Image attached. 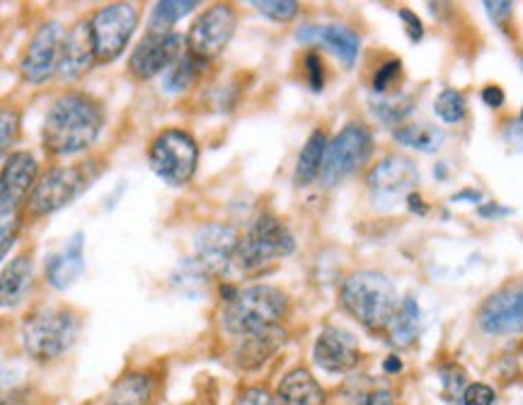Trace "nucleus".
<instances>
[{
	"mask_svg": "<svg viewBox=\"0 0 523 405\" xmlns=\"http://www.w3.org/2000/svg\"><path fill=\"white\" fill-rule=\"evenodd\" d=\"M85 270V236L76 233L73 238H68V243L63 245L59 253H54L47 260V282L49 287H54L56 292L71 287L76 279L83 275Z\"/></svg>",
	"mask_w": 523,
	"mask_h": 405,
	"instance_id": "obj_21",
	"label": "nucleus"
},
{
	"mask_svg": "<svg viewBox=\"0 0 523 405\" xmlns=\"http://www.w3.org/2000/svg\"><path fill=\"white\" fill-rule=\"evenodd\" d=\"M327 146H330V136H327L323 129H315L313 134L308 136L306 146L301 148V156H298L296 170H293V182H296V187H308L320 178Z\"/></svg>",
	"mask_w": 523,
	"mask_h": 405,
	"instance_id": "obj_25",
	"label": "nucleus"
},
{
	"mask_svg": "<svg viewBox=\"0 0 523 405\" xmlns=\"http://www.w3.org/2000/svg\"><path fill=\"white\" fill-rule=\"evenodd\" d=\"M422 333V308H419L415 296H405V299L398 304V311H395L393 321L388 323V342L398 350H405V347H412Z\"/></svg>",
	"mask_w": 523,
	"mask_h": 405,
	"instance_id": "obj_24",
	"label": "nucleus"
},
{
	"mask_svg": "<svg viewBox=\"0 0 523 405\" xmlns=\"http://www.w3.org/2000/svg\"><path fill=\"white\" fill-rule=\"evenodd\" d=\"M296 39L306 44H323L342 61L344 68H352L359 59L361 37L347 25H306L296 32Z\"/></svg>",
	"mask_w": 523,
	"mask_h": 405,
	"instance_id": "obj_19",
	"label": "nucleus"
},
{
	"mask_svg": "<svg viewBox=\"0 0 523 405\" xmlns=\"http://www.w3.org/2000/svg\"><path fill=\"white\" fill-rule=\"evenodd\" d=\"M369 107H371V112L381 119V122L400 127V124L410 117L412 100L405 98V95H400V93L373 95V98L369 100Z\"/></svg>",
	"mask_w": 523,
	"mask_h": 405,
	"instance_id": "obj_29",
	"label": "nucleus"
},
{
	"mask_svg": "<svg viewBox=\"0 0 523 405\" xmlns=\"http://www.w3.org/2000/svg\"><path fill=\"white\" fill-rule=\"evenodd\" d=\"M34 284V262L27 253L15 255L0 272V308H15L27 299Z\"/></svg>",
	"mask_w": 523,
	"mask_h": 405,
	"instance_id": "obj_23",
	"label": "nucleus"
},
{
	"mask_svg": "<svg viewBox=\"0 0 523 405\" xmlns=\"http://www.w3.org/2000/svg\"><path fill=\"white\" fill-rule=\"evenodd\" d=\"M233 405H281L274 393H269L264 386H247L238 393Z\"/></svg>",
	"mask_w": 523,
	"mask_h": 405,
	"instance_id": "obj_36",
	"label": "nucleus"
},
{
	"mask_svg": "<svg viewBox=\"0 0 523 405\" xmlns=\"http://www.w3.org/2000/svg\"><path fill=\"white\" fill-rule=\"evenodd\" d=\"M339 304L371 333H385L398 311V292L393 282L376 270L352 272L339 287Z\"/></svg>",
	"mask_w": 523,
	"mask_h": 405,
	"instance_id": "obj_2",
	"label": "nucleus"
},
{
	"mask_svg": "<svg viewBox=\"0 0 523 405\" xmlns=\"http://www.w3.org/2000/svg\"><path fill=\"white\" fill-rule=\"evenodd\" d=\"M405 202H407V209H410V211H415V214H419V216H422V214H427V207H424L422 197H419L417 192H412V195L407 197Z\"/></svg>",
	"mask_w": 523,
	"mask_h": 405,
	"instance_id": "obj_44",
	"label": "nucleus"
},
{
	"mask_svg": "<svg viewBox=\"0 0 523 405\" xmlns=\"http://www.w3.org/2000/svg\"><path fill=\"white\" fill-rule=\"evenodd\" d=\"M373 148H376L373 146V134L366 124H347L327 146L320 182L325 187H335L342 180L352 178L371 161Z\"/></svg>",
	"mask_w": 523,
	"mask_h": 405,
	"instance_id": "obj_10",
	"label": "nucleus"
},
{
	"mask_svg": "<svg viewBox=\"0 0 523 405\" xmlns=\"http://www.w3.org/2000/svg\"><path fill=\"white\" fill-rule=\"evenodd\" d=\"M155 396V379L146 372H129L119 376L107 393V405H151Z\"/></svg>",
	"mask_w": 523,
	"mask_h": 405,
	"instance_id": "obj_26",
	"label": "nucleus"
},
{
	"mask_svg": "<svg viewBox=\"0 0 523 405\" xmlns=\"http://www.w3.org/2000/svg\"><path fill=\"white\" fill-rule=\"evenodd\" d=\"M80 335V316L66 306H44L22 321V347L34 362H51L66 355Z\"/></svg>",
	"mask_w": 523,
	"mask_h": 405,
	"instance_id": "obj_5",
	"label": "nucleus"
},
{
	"mask_svg": "<svg viewBox=\"0 0 523 405\" xmlns=\"http://www.w3.org/2000/svg\"><path fill=\"white\" fill-rule=\"evenodd\" d=\"M102 168H97L93 161L76 163V165H59L51 168L34 185L30 199H27V211L37 219L56 214L63 207L83 195L93 182L100 178Z\"/></svg>",
	"mask_w": 523,
	"mask_h": 405,
	"instance_id": "obj_6",
	"label": "nucleus"
},
{
	"mask_svg": "<svg viewBox=\"0 0 523 405\" xmlns=\"http://www.w3.org/2000/svg\"><path fill=\"white\" fill-rule=\"evenodd\" d=\"M359 405H398V403H395L393 393L390 391H376L371 393V396H366Z\"/></svg>",
	"mask_w": 523,
	"mask_h": 405,
	"instance_id": "obj_42",
	"label": "nucleus"
},
{
	"mask_svg": "<svg viewBox=\"0 0 523 405\" xmlns=\"http://www.w3.org/2000/svg\"><path fill=\"white\" fill-rule=\"evenodd\" d=\"M240 236L228 224L204 226L194 238V265L204 275H223L235 260Z\"/></svg>",
	"mask_w": 523,
	"mask_h": 405,
	"instance_id": "obj_16",
	"label": "nucleus"
},
{
	"mask_svg": "<svg viewBox=\"0 0 523 405\" xmlns=\"http://www.w3.org/2000/svg\"><path fill=\"white\" fill-rule=\"evenodd\" d=\"M419 182V170L410 158L388 156L371 168L366 187L378 207L390 209L398 202H405L415 192Z\"/></svg>",
	"mask_w": 523,
	"mask_h": 405,
	"instance_id": "obj_12",
	"label": "nucleus"
},
{
	"mask_svg": "<svg viewBox=\"0 0 523 405\" xmlns=\"http://www.w3.org/2000/svg\"><path fill=\"white\" fill-rule=\"evenodd\" d=\"M296 250V238L284 221L274 214L257 216L250 231L240 238L235 250V262L243 272H262L281 258H289Z\"/></svg>",
	"mask_w": 523,
	"mask_h": 405,
	"instance_id": "obj_7",
	"label": "nucleus"
},
{
	"mask_svg": "<svg viewBox=\"0 0 523 405\" xmlns=\"http://www.w3.org/2000/svg\"><path fill=\"white\" fill-rule=\"evenodd\" d=\"M441 379H444L448 396H451V398H458V401H461V398H463V391H465V386H468V379H465L463 369H458V367H448V372H444V376H441ZM448 396H446V398H448Z\"/></svg>",
	"mask_w": 523,
	"mask_h": 405,
	"instance_id": "obj_38",
	"label": "nucleus"
},
{
	"mask_svg": "<svg viewBox=\"0 0 523 405\" xmlns=\"http://www.w3.org/2000/svg\"><path fill=\"white\" fill-rule=\"evenodd\" d=\"M383 369H385V372H388V374H398L400 372V369H402V364H400V359L398 357H388V359H385V364H383Z\"/></svg>",
	"mask_w": 523,
	"mask_h": 405,
	"instance_id": "obj_46",
	"label": "nucleus"
},
{
	"mask_svg": "<svg viewBox=\"0 0 523 405\" xmlns=\"http://www.w3.org/2000/svg\"><path fill=\"white\" fill-rule=\"evenodd\" d=\"M277 401L281 405H325L327 393L306 367H296L281 376Z\"/></svg>",
	"mask_w": 523,
	"mask_h": 405,
	"instance_id": "obj_22",
	"label": "nucleus"
},
{
	"mask_svg": "<svg viewBox=\"0 0 523 405\" xmlns=\"http://www.w3.org/2000/svg\"><path fill=\"white\" fill-rule=\"evenodd\" d=\"M434 112L439 114V119L444 124H461L468 114V105L461 90L456 88H444L439 93V98L434 100Z\"/></svg>",
	"mask_w": 523,
	"mask_h": 405,
	"instance_id": "obj_31",
	"label": "nucleus"
},
{
	"mask_svg": "<svg viewBox=\"0 0 523 405\" xmlns=\"http://www.w3.org/2000/svg\"><path fill=\"white\" fill-rule=\"evenodd\" d=\"M204 66L206 64H201V61L194 59L192 54L180 56V59L165 71V81H163L165 93H185V90H189L199 81L201 68Z\"/></svg>",
	"mask_w": 523,
	"mask_h": 405,
	"instance_id": "obj_28",
	"label": "nucleus"
},
{
	"mask_svg": "<svg viewBox=\"0 0 523 405\" xmlns=\"http://www.w3.org/2000/svg\"><path fill=\"white\" fill-rule=\"evenodd\" d=\"M485 10L492 17L494 25H504L511 13H514V3H509V0H487Z\"/></svg>",
	"mask_w": 523,
	"mask_h": 405,
	"instance_id": "obj_39",
	"label": "nucleus"
},
{
	"mask_svg": "<svg viewBox=\"0 0 523 405\" xmlns=\"http://www.w3.org/2000/svg\"><path fill=\"white\" fill-rule=\"evenodd\" d=\"M252 5L274 22H291L298 15V10H301V5L293 3V0H257Z\"/></svg>",
	"mask_w": 523,
	"mask_h": 405,
	"instance_id": "obj_33",
	"label": "nucleus"
},
{
	"mask_svg": "<svg viewBox=\"0 0 523 405\" xmlns=\"http://www.w3.org/2000/svg\"><path fill=\"white\" fill-rule=\"evenodd\" d=\"M194 8H199V3L194 0H163V3L153 5L151 13V30L148 32H172V25L194 13Z\"/></svg>",
	"mask_w": 523,
	"mask_h": 405,
	"instance_id": "obj_30",
	"label": "nucleus"
},
{
	"mask_svg": "<svg viewBox=\"0 0 523 405\" xmlns=\"http://www.w3.org/2000/svg\"><path fill=\"white\" fill-rule=\"evenodd\" d=\"M480 98H482V102H485L487 107H492V110H497V107L504 105V100H507V95H504V90L499 88V85H487V88H482Z\"/></svg>",
	"mask_w": 523,
	"mask_h": 405,
	"instance_id": "obj_41",
	"label": "nucleus"
},
{
	"mask_svg": "<svg viewBox=\"0 0 523 405\" xmlns=\"http://www.w3.org/2000/svg\"><path fill=\"white\" fill-rule=\"evenodd\" d=\"M39 180V165L30 151H15L0 168V262L17 243L27 199Z\"/></svg>",
	"mask_w": 523,
	"mask_h": 405,
	"instance_id": "obj_3",
	"label": "nucleus"
},
{
	"mask_svg": "<svg viewBox=\"0 0 523 405\" xmlns=\"http://www.w3.org/2000/svg\"><path fill=\"white\" fill-rule=\"evenodd\" d=\"M306 73H308V85L318 93L325 85V68L323 59H320L318 51H308L306 54Z\"/></svg>",
	"mask_w": 523,
	"mask_h": 405,
	"instance_id": "obj_37",
	"label": "nucleus"
},
{
	"mask_svg": "<svg viewBox=\"0 0 523 405\" xmlns=\"http://www.w3.org/2000/svg\"><path fill=\"white\" fill-rule=\"evenodd\" d=\"M521 64H523V56H521Z\"/></svg>",
	"mask_w": 523,
	"mask_h": 405,
	"instance_id": "obj_48",
	"label": "nucleus"
},
{
	"mask_svg": "<svg viewBox=\"0 0 523 405\" xmlns=\"http://www.w3.org/2000/svg\"><path fill=\"white\" fill-rule=\"evenodd\" d=\"M105 107L88 93H63L42 124V144L51 156H78L100 139Z\"/></svg>",
	"mask_w": 523,
	"mask_h": 405,
	"instance_id": "obj_1",
	"label": "nucleus"
},
{
	"mask_svg": "<svg viewBox=\"0 0 523 405\" xmlns=\"http://www.w3.org/2000/svg\"><path fill=\"white\" fill-rule=\"evenodd\" d=\"M182 56V37L177 32H148L136 44L129 59V73L136 81H151L158 73L168 71Z\"/></svg>",
	"mask_w": 523,
	"mask_h": 405,
	"instance_id": "obj_14",
	"label": "nucleus"
},
{
	"mask_svg": "<svg viewBox=\"0 0 523 405\" xmlns=\"http://www.w3.org/2000/svg\"><path fill=\"white\" fill-rule=\"evenodd\" d=\"M393 136L398 144L407 146V148H415V151H422V153H436L446 141L444 129L436 127V124H427V122L400 124V127L393 129Z\"/></svg>",
	"mask_w": 523,
	"mask_h": 405,
	"instance_id": "obj_27",
	"label": "nucleus"
},
{
	"mask_svg": "<svg viewBox=\"0 0 523 405\" xmlns=\"http://www.w3.org/2000/svg\"><path fill=\"white\" fill-rule=\"evenodd\" d=\"M521 124H523V110H521Z\"/></svg>",
	"mask_w": 523,
	"mask_h": 405,
	"instance_id": "obj_47",
	"label": "nucleus"
},
{
	"mask_svg": "<svg viewBox=\"0 0 523 405\" xmlns=\"http://www.w3.org/2000/svg\"><path fill=\"white\" fill-rule=\"evenodd\" d=\"M63 30L59 22H44L27 44L20 59V73L25 83L42 85L47 83L59 68Z\"/></svg>",
	"mask_w": 523,
	"mask_h": 405,
	"instance_id": "obj_15",
	"label": "nucleus"
},
{
	"mask_svg": "<svg viewBox=\"0 0 523 405\" xmlns=\"http://www.w3.org/2000/svg\"><path fill=\"white\" fill-rule=\"evenodd\" d=\"M235 27H238V13L233 5L216 3L206 8L187 32V54L199 59L201 64L218 59L231 44Z\"/></svg>",
	"mask_w": 523,
	"mask_h": 405,
	"instance_id": "obj_11",
	"label": "nucleus"
},
{
	"mask_svg": "<svg viewBox=\"0 0 523 405\" xmlns=\"http://www.w3.org/2000/svg\"><path fill=\"white\" fill-rule=\"evenodd\" d=\"M463 199H470V202H482V192L477 190H461L453 195V202H463Z\"/></svg>",
	"mask_w": 523,
	"mask_h": 405,
	"instance_id": "obj_45",
	"label": "nucleus"
},
{
	"mask_svg": "<svg viewBox=\"0 0 523 405\" xmlns=\"http://www.w3.org/2000/svg\"><path fill=\"white\" fill-rule=\"evenodd\" d=\"M20 122V114L15 110H0V158L10 151V146H13L17 136H20Z\"/></svg>",
	"mask_w": 523,
	"mask_h": 405,
	"instance_id": "obj_34",
	"label": "nucleus"
},
{
	"mask_svg": "<svg viewBox=\"0 0 523 405\" xmlns=\"http://www.w3.org/2000/svg\"><path fill=\"white\" fill-rule=\"evenodd\" d=\"M477 325L487 335L523 333V282L509 284L487 296L477 308Z\"/></svg>",
	"mask_w": 523,
	"mask_h": 405,
	"instance_id": "obj_13",
	"label": "nucleus"
},
{
	"mask_svg": "<svg viewBox=\"0 0 523 405\" xmlns=\"http://www.w3.org/2000/svg\"><path fill=\"white\" fill-rule=\"evenodd\" d=\"M97 64L93 34H90V20L78 22L71 32L63 34L61 54H59V73L66 81H78Z\"/></svg>",
	"mask_w": 523,
	"mask_h": 405,
	"instance_id": "obj_18",
	"label": "nucleus"
},
{
	"mask_svg": "<svg viewBox=\"0 0 523 405\" xmlns=\"http://www.w3.org/2000/svg\"><path fill=\"white\" fill-rule=\"evenodd\" d=\"M139 20L141 10L136 3H109L90 17L97 64H112L124 54Z\"/></svg>",
	"mask_w": 523,
	"mask_h": 405,
	"instance_id": "obj_9",
	"label": "nucleus"
},
{
	"mask_svg": "<svg viewBox=\"0 0 523 405\" xmlns=\"http://www.w3.org/2000/svg\"><path fill=\"white\" fill-rule=\"evenodd\" d=\"M494 401H497V393H494L492 386L480 384V381L465 386L461 398L463 405H494Z\"/></svg>",
	"mask_w": 523,
	"mask_h": 405,
	"instance_id": "obj_35",
	"label": "nucleus"
},
{
	"mask_svg": "<svg viewBox=\"0 0 523 405\" xmlns=\"http://www.w3.org/2000/svg\"><path fill=\"white\" fill-rule=\"evenodd\" d=\"M286 342V330L281 325L274 328L260 330V333H250L238 338V347H235V364L243 372H255V369L264 367Z\"/></svg>",
	"mask_w": 523,
	"mask_h": 405,
	"instance_id": "obj_20",
	"label": "nucleus"
},
{
	"mask_svg": "<svg viewBox=\"0 0 523 405\" xmlns=\"http://www.w3.org/2000/svg\"><path fill=\"white\" fill-rule=\"evenodd\" d=\"M477 214L485 216V219H497V216H507V214H511V209L499 207V204H494V202H487V204H482L480 209H477Z\"/></svg>",
	"mask_w": 523,
	"mask_h": 405,
	"instance_id": "obj_43",
	"label": "nucleus"
},
{
	"mask_svg": "<svg viewBox=\"0 0 523 405\" xmlns=\"http://www.w3.org/2000/svg\"><path fill=\"white\" fill-rule=\"evenodd\" d=\"M402 81V64L400 59L385 61L383 66H378V71L373 73V95H390L398 93V85Z\"/></svg>",
	"mask_w": 523,
	"mask_h": 405,
	"instance_id": "obj_32",
	"label": "nucleus"
},
{
	"mask_svg": "<svg viewBox=\"0 0 523 405\" xmlns=\"http://www.w3.org/2000/svg\"><path fill=\"white\" fill-rule=\"evenodd\" d=\"M289 304L291 301L286 292L272 287V284H252V287L235 289L223 306V328L235 338L274 328L286 318Z\"/></svg>",
	"mask_w": 523,
	"mask_h": 405,
	"instance_id": "obj_4",
	"label": "nucleus"
},
{
	"mask_svg": "<svg viewBox=\"0 0 523 405\" xmlns=\"http://www.w3.org/2000/svg\"><path fill=\"white\" fill-rule=\"evenodd\" d=\"M313 362L327 374H347L361 362L359 340L349 330L327 325L313 345Z\"/></svg>",
	"mask_w": 523,
	"mask_h": 405,
	"instance_id": "obj_17",
	"label": "nucleus"
},
{
	"mask_svg": "<svg viewBox=\"0 0 523 405\" xmlns=\"http://www.w3.org/2000/svg\"><path fill=\"white\" fill-rule=\"evenodd\" d=\"M148 165L165 185L182 187L197 175L199 146L185 129H165L148 146Z\"/></svg>",
	"mask_w": 523,
	"mask_h": 405,
	"instance_id": "obj_8",
	"label": "nucleus"
},
{
	"mask_svg": "<svg viewBox=\"0 0 523 405\" xmlns=\"http://www.w3.org/2000/svg\"><path fill=\"white\" fill-rule=\"evenodd\" d=\"M400 20L405 22V30H407V37H410V42H415V44L422 42V37H424V22L419 20L417 13H412V10L402 8V10H400Z\"/></svg>",
	"mask_w": 523,
	"mask_h": 405,
	"instance_id": "obj_40",
	"label": "nucleus"
}]
</instances>
